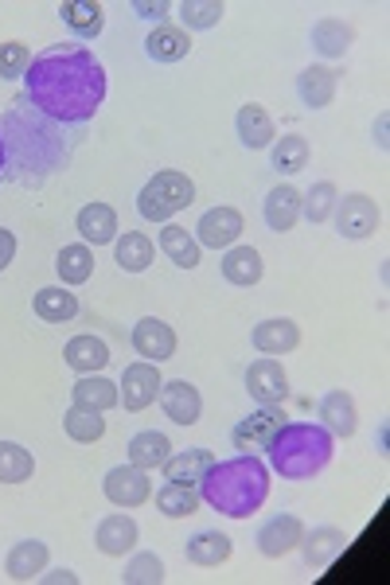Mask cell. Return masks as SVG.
<instances>
[{"label": "cell", "instance_id": "cell-1", "mask_svg": "<svg viewBox=\"0 0 390 585\" xmlns=\"http://www.w3.org/2000/svg\"><path fill=\"white\" fill-rule=\"evenodd\" d=\"M24 90H28L32 106H39L47 118L78 125V121H90L106 102V71L94 59V51L78 44H59L32 59Z\"/></svg>", "mask_w": 390, "mask_h": 585}, {"label": "cell", "instance_id": "cell-2", "mask_svg": "<svg viewBox=\"0 0 390 585\" xmlns=\"http://www.w3.org/2000/svg\"><path fill=\"white\" fill-rule=\"evenodd\" d=\"M199 484H204L199 496H204L219 515H227V520H246V515H254V511L266 503V496H270V468L261 465L254 453H239V456H231V461H215Z\"/></svg>", "mask_w": 390, "mask_h": 585}, {"label": "cell", "instance_id": "cell-3", "mask_svg": "<svg viewBox=\"0 0 390 585\" xmlns=\"http://www.w3.org/2000/svg\"><path fill=\"white\" fill-rule=\"evenodd\" d=\"M332 434L320 422H285L266 446L270 468L281 480H313L332 461Z\"/></svg>", "mask_w": 390, "mask_h": 585}, {"label": "cell", "instance_id": "cell-4", "mask_svg": "<svg viewBox=\"0 0 390 585\" xmlns=\"http://www.w3.org/2000/svg\"><path fill=\"white\" fill-rule=\"evenodd\" d=\"M192 199H195L192 180H187L184 172H176V168H164V172H157L149 184L141 187L137 211H141V219H149V223H168V219L176 211H184Z\"/></svg>", "mask_w": 390, "mask_h": 585}, {"label": "cell", "instance_id": "cell-5", "mask_svg": "<svg viewBox=\"0 0 390 585\" xmlns=\"http://www.w3.org/2000/svg\"><path fill=\"white\" fill-rule=\"evenodd\" d=\"M379 223H382V215L371 195L352 192V195H344V199H336V231L344 234V239H352V242L371 239V234L379 231Z\"/></svg>", "mask_w": 390, "mask_h": 585}, {"label": "cell", "instance_id": "cell-6", "mask_svg": "<svg viewBox=\"0 0 390 585\" xmlns=\"http://www.w3.org/2000/svg\"><path fill=\"white\" fill-rule=\"evenodd\" d=\"M160 371H157V363H149V359H141V363H130L125 367V375H121V382H118V406H125V410H145V406H153L157 402V394H160Z\"/></svg>", "mask_w": 390, "mask_h": 585}, {"label": "cell", "instance_id": "cell-7", "mask_svg": "<svg viewBox=\"0 0 390 585\" xmlns=\"http://www.w3.org/2000/svg\"><path fill=\"white\" fill-rule=\"evenodd\" d=\"M281 426H285L281 406H261V410H254L251 418H242L239 426L231 429V446L239 449V453H261Z\"/></svg>", "mask_w": 390, "mask_h": 585}, {"label": "cell", "instance_id": "cell-8", "mask_svg": "<svg viewBox=\"0 0 390 585\" xmlns=\"http://www.w3.org/2000/svg\"><path fill=\"white\" fill-rule=\"evenodd\" d=\"M102 492H106V500H110L113 508H141V503L153 496V480H149V473H145V468L118 465V468H110V473H106Z\"/></svg>", "mask_w": 390, "mask_h": 585}, {"label": "cell", "instance_id": "cell-9", "mask_svg": "<svg viewBox=\"0 0 390 585\" xmlns=\"http://www.w3.org/2000/svg\"><path fill=\"white\" fill-rule=\"evenodd\" d=\"M246 390H251V399L258 406H281L289 394V375L273 355L266 359H254L251 371H246Z\"/></svg>", "mask_w": 390, "mask_h": 585}, {"label": "cell", "instance_id": "cell-10", "mask_svg": "<svg viewBox=\"0 0 390 585\" xmlns=\"http://www.w3.org/2000/svg\"><path fill=\"white\" fill-rule=\"evenodd\" d=\"M239 239H242V215L234 207H211L195 223V242L211 246V251H231Z\"/></svg>", "mask_w": 390, "mask_h": 585}, {"label": "cell", "instance_id": "cell-11", "mask_svg": "<svg viewBox=\"0 0 390 585\" xmlns=\"http://www.w3.org/2000/svg\"><path fill=\"white\" fill-rule=\"evenodd\" d=\"M133 348L149 363H164L176 355V332H172V325L157 320V316H145V320L133 325Z\"/></svg>", "mask_w": 390, "mask_h": 585}, {"label": "cell", "instance_id": "cell-12", "mask_svg": "<svg viewBox=\"0 0 390 585\" xmlns=\"http://www.w3.org/2000/svg\"><path fill=\"white\" fill-rule=\"evenodd\" d=\"M301 535H305V523L297 515H273L258 527V550L266 558H285L289 550L301 547Z\"/></svg>", "mask_w": 390, "mask_h": 585}, {"label": "cell", "instance_id": "cell-13", "mask_svg": "<svg viewBox=\"0 0 390 585\" xmlns=\"http://www.w3.org/2000/svg\"><path fill=\"white\" fill-rule=\"evenodd\" d=\"M141 539V527L137 520H130V515H106L102 523H98V531H94V547L102 550V554L110 558H125L133 547H137Z\"/></svg>", "mask_w": 390, "mask_h": 585}, {"label": "cell", "instance_id": "cell-14", "mask_svg": "<svg viewBox=\"0 0 390 585\" xmlns=\"http://www.w3.org/2000/svg\"><path fill=\"white\" fill-rule=\"evenodd\" d=\"M160 406H164V414L176 426H195L199 410H204V399H199V390L187 379H172V382H160Z\"/></svg>", "mask_w": 390, "mask_h": 585}, {"label": "cell", "instance_id": "cell-15", "mask_svg": "<svg viewBox=\"0 0 390 585\" xmlns=\"http://www.w3.org/2000/svg\"><path fill=\"white\" fill-rule=\"evenodd\" d=\"M348 539L340 527H316L308 535H301V554H305V566L308 570H328L336 558L344 554Z\"/></svg>", "mask_w": 390, "mask_h": 585}, {"label": "cell", "instance_id": "cell-16", "mask_svg": "<svg viewBox=\"0 0 390 585\" xmlns=\"http://www.w3.org/2000/svg\"><path fill=\"white\" fill-rule=\"evenodd\" d=\"M251 340L261 355H289L301 344V328H297V320H289V316H273V320L254 325Z\"/></svg>", "mask_w": 390, "mask_h": 585}, {"label": "cell", "instance_id": "cell-17", "mask_svg": "<svg viewBox=\"0 0 390 585\" xmlns=\"http://www.w3.org/2000/svg\"><path fill=\"white\" fill-rule=\"evenodd\" d=\"M234 130H239V141H242V145H246L251 153L270 149L273 137H278L270 110H266V106H258V102H246V106H242L239 118H234Z\"/></svg>", "mask_w": 390, "mask_h": 585}, {"label": "cell", "instance_id": "cell-18", "mask_svg": "<svg viewBox=\"0 0 390 585\" xmlns=\"http://www.w3.org/2000/svg\"><path fill=\"white\" fill-rule=\"evenodd\" d=\"M336 86H340V75L325 63L305 66V71L297 75V94H301V102H305L308 110H325V106H332Z\"/></svg>", "mask_w": 390, "mask_h": 585}, {"label": "cell", "instance_id": "cell-19", "mask_svg": "<svg viewBox=\"0 0 390 585\" xmlns=\"http://www.w3.org/2000/svg\"><path fill=\"white\" fill-rule=\"evenodd\" d=\"M75 227L86 246H110V242H118V211L110 204H86L78 211Z\"/></svg>", "mask_w": 390, "mask_h": 585}, {"label": "cell", "instance_id": "cell-20", "mask_svg": "<svg viewBox=\"0 0 390 585\" xmlns=\"http://www.w3.org/2000/svg\"><path fill=\"white\" fill-rule=\"evenodd\" d=\"M63 359L71 371L78 375H98L110 363V348H106V340H98V336H75V340H66L63 348Z\"/></svg>", "mask_w": 390, "mask_h": 585}, {"label": "cell", "instance_id": "cell-21", "mask_svg": "<svg viewBox=\"0 0 390 585\" xmlns=\"http://www.w3.org/2000/svg\"><path fill=\"white\" fill-rule=\"evenodd\" d=\"M261 215H266V227H270V231H278V234L293 231L301 219V192L293 184H278L270 195H266Z\"/></svg>", "mask_w": 390, "mask_h": 585}, {"label": "cell", "instance_id": "cell-22", "mask_svg": "<svg viewBox=\"0 0 390 585\" xmlns=\"http://www.w3.org/2000/svg\"><path fill=\"white\" fill-rule=\"evenodd\" d=\"M44 570H47V543H39V539L16 543V547L9 550V558H4V574H9L12 582H36Z\"/></svg>", "mask_w": 390, "mask_h": 585}, {"label": "cell", "instance_id": "cell-23", "mask_svg": "<svg viewBox=\"0 0 390 585\" xmlns=\"http://www.w3.org/2000/svg\"><path fill=\"white\" fill-rule=\"evenodd\" d=\"M215 465V453L211 449H184V453L168 456L164 465V480L168 484H187V488H195V484L204 480L207 468Z\"/></svg>", "mask_w": 390, "mask_h": 585}, {"label": "cell", "instance_id": "cell-24", "mask_svg": "<svg viewBox=\"0 0 390 585\" xmlns=\"http://www.w3.org/2000/svg\"><path fill=\"white\" fill-rule=\"evenodd\" d=\"M313 47L320 51L325 59H344L348 51H352L355 44V28L352 24H344V20H336V16H325V20H316L313 24Z\"/></svg>", "mask_w": 390, "mask_h": 585}, {"label": "cell", "instance_id": "cell-25", "mask_svg": "<svg viewBox=\"0 0 390 585\" xmlns=\"http://www.w3.org/2000/svg\"><path fill=\"white\" fill-rule=\"evenodd\" d=\"M355 399L348 390H328L320 399V426L328 429L332 437H352L355 434Z\"/></svg>", "mask_w": 390, "mask_h": 585}, {"label": "cell", "instance_id": "cell-26", "mask_svg": "<svg viewBox=\"0 0 390 585\" xmlns=\"http://www.w3.org/2000/svg\"><path fill=\"white\" fill-rule=\"evenodd\" d=\"M59 16L78 39H94L98 32L106 28V9L98 0H63L59 4Z\"/></svg>", "mask_w": 390, "mask_h": 585}, {"label": "cell", "instance_id": "cell-27", "mask_svg": "<svg viewBox=\"0 0 390 585\" xmlns=\"http://www.w3.org/2000/svg\"><path fill=\"white\" fill-rule=\"evenodd\" d=\"M145 51L157 63H180L192 51V36L184 28H176V24H157L149 32V39H145Z\"/></svg>", "mask_w": 390, "mask_h": 585}, {"label": "cell", "instance_id": "cell-28", "mask_svg": "<svg viewBox=\"0 0 390 585\" xmlns=\"http://www.w3.org/2000/svg\"><path fill=\"white\" fill-rule=\"evenodd\" d=\"M153 254H157V246H153L149 234H141V231H125L113 242V261H118L125 273H145L153 266Z\"/></svg>", "mask_w": 390, "mask_h": 585}, {"label": "cell", "instance_id": "cell-29", "mask_svg": "<svg viewBox=\"0 0 390 585\" xmlns=\"http://www.w3.org/2000/svg\"><path fill=\"white\" fill-rule=\"evenodd\" d=\"M71 402L106 414V410L118 406V382H110L106 375H83V379L71 387Z\"/></svg>", "mask_w": 390, "mask_h": 585}, {"label": "cell", "instance_id": "cell-30", "mask_svg": "<svg viewBox=\"0 0 390 585\" xmlns=\"http://www.w3.org/2000/svg\"><path fill=\"white\" fill-rule=\"evenodd\" d=\"M184 554L192 566H223L227 558H231V539H227L223 531H199V535L187 539Z\"/></svg>", "mask_w": 390, "mask_h": 585}, {"label": "cell", "instance_id": "cell-31", "mask_svg": "<svg viewBox=\"0 0 390 585\" xmlns=\"http://www.w3.org/2000/svg\"><path fill=\"white\" fill-rule=\"evenodd\" d=\"M32 308H36V316L39 320H47V325H66V320L78 313V297L63 285H47L36 293Z\"/></svg>", "mask_w": 390, "mask_h": 585}, {"label": "cell", "instance_id": "cell-32", "mask_svg": "<svg viewBox=\"0 0 390 585\" xmlns=\"http://www.w3.org/2000/svg\"><path fill=\"white\" fill-rule=\"evenodd\" d=\"M160 251L176 261L180 270H195V266H199V254H204V246L195 242V234L187 231V227L164 223V231H160Z\"/></svg>", "mask_w": 390, "mask_h": 585}, {"label": "cell", "instance_id": "cell-33", "mask_svg": "<svg viewBox=\"0 0 390 585\" xmlns=\"http://www.w3.org/2000/svg\"><path fill=\"white\" fill-rule=\"evenodd\" d=\"M223 278L239 289H251L261 281V254L254 246H231L223 258Z\"/></svg>", "mask_w": 390, "mask_h": 585}, {"label": "cell", "instance_id": "cell-34", "mask_svg": "<svg viewBox=\"0 0 390 585\" xmlns=\"http://www.w3.org/2000/svg\"><path fill=\"white\" fill-rule=\"evenodd\" d=\"M168 456H172V441L164 434H157V429H145V434H137L130 441V465L145 468V473L160 468Z\"/></svg>", "mask_w": 390, "mask_h": 585}, {"label": "cell", "instance_id": "cell-35", "mask_svg": "<svg viewBox=\"0 0 390 585\" xmlns=\"http://www.w3.org/2000/svg\"><path fill=\"white\" fill-rule=\"evenodd\" d=\"M56 270L63 278V285H86L94 278V251L86 242H75V246H63L56 258Z\"/></svg>", "mask_w": 390, "mask_h": 585}, {"label": "cell", "instance_id": "cell-36", "mask_svg": "<svg viewBox=\"0 0 390 585\" xmlns=\"http://www.w3.org/2000/svg\"><path fill=\"white\" fill-rule=\"evenodd\" d=\"M63 429L71 441H78V446H94V441H102L106 418L98 414V410H86V406H75V402H71V410L63 414Z\"/></svg>", "mask_w": 390, "mask_h": 585}, {"label": "cell", "instance_id": "cell-37", "mask_svg": "<svg viewBox=\"0 0 390 585\" xmlns=\"http://www.w3.org/2000/svg\"><path fill=\"white\" fill-rule=\"evenodd\" d=\"M199 503H204V496L195 492V488H187V484H164L157 492V508L168 520H187V515L199 511Z\"/></svg>", "mask_w": 390, "mask_h": 585}, {"label": "cell", "instance_id": "cell-38", "mask_svg": "<svg viewBox=\"0 0 390 585\" xmlns=\"http://www.w3.org/2000/svg\"><path fill=\"white\" fill-rule=\"evenodd\" d=\"M36 473V456L16 441H0V484H24Z\"/></svg>", "mask_w": 390, "mask_h": 585}, {"label": "cell", "instance_id": "cell-39", "mask_svg": "<svg viewBox=\"0 0 390 585\" xmlns=\"http://www.w3.org/2000/svg\"><path fill=\"white\" fill-rule=\"evenodd\" d=\"M227 4L223 0H180L176 16L184 20V32H207L223 20Z\"/></svg>", "mask_w": 390, "mask_h": 585}, {"label": "cell", "instance_id": "cell-40", "mask_svg": "<svg viewBox=\"0 0 390 585\" xmlns=\"http://www.w3.org/2000/svg\"><path fill=\"white\" fill-rule=\"evenodd\" d=\"M270 160H273V168H278V172H285V176H293V172H301V168H308V141L301 137V133H289V137L273 141Z\"/></svg>", "mask_w": 390, "mask_h": 585}, {"label": "cell", "instance_id": "cell-41", "mask_svg": "<svg viewBox=\"0 0 390 585\" xmlns=\"http://www.w3.org/2000/svg\"><path fill=\"white\" fill-rule=\"evenodd\" d=\"M336 199H340L336 184L320 180V184H313V192L301 195V215H305L308 223H328V219H332V211H336Z\"/></svg>", "mask_w": 390, "mask_h": 585}, {"label": "cell", "instance_id": "cell-42", "mask_svg": "<svg viewBox=\"0 0 390 585\" xmlns=\"http://www.w3.org/2000/svg\"><path fill=\"white\" fill-rule=\"evenodd\" d=\"M121 582L125 585H160L164 582V562H160L157 554H149V550H141V554L130 558V566H125Z\"/></svg>", "mask_w": 390, "mask_h": 585}, {"label": "cell", "instance_id": "cell-43", "mask_svg": "<svg viewBox=\"0 0 390 585\" xmlns=\"http://www.w3.org/2000/svg\"><path fill=\"white\" fill-rule=\"evenodd\" d=\"M32 66V51L28 44H20V39H9V44H0V78H24Z\"/></svg>", "mask_w": 390, "mask_h": 585}, {"label": "cell", "instance_id": "cell-44", "mask_svg": "<svg viewBox=\"0 0 390 585\" xmlns=\"http://www.w3.org/2000/svg\"><path fill=\"white\" fill-rule=\"evenodd\" d=\"M172 9H176V4H168V0H133V12L145 20H164Z\"/></svg>", "mask_w": 390, "mask_h": 585}, {"label": "cell", "instance_id": "cell-45", "mask_svg": "<svg viewBox=\"0 0 390 585\" xmlns=\"http://www.w3.org/2000/svg\"><path fill=\"white\" fill-rule=\"evenodd\" d=\"M12 258H16V234H12V231H4V227H0V273L9 270V266H12Z\"/></svg>", "mask_w": 390, "mask_h": 585}, {"label": "cell", "instance_id": "cell-46", "mask_svg": "<svg viewBox=\"0 0 390 585\" xmlns=\"http://www.w3.org/2000/svg\"><path fill=\"white\" fill-rule=\"evenodd\" d=\"M387 130H390V113H379V121H375V145H379V149H390Z\"/></svg>", "mask_w": 390, "mask_h": 585}, {"label": "cell", "instance_id": "cell-47", "mask_svg": "<svg viewBox=\"0 0 390 585\" xmlns=\"http://www.w3.org/2000/svg\"><path fill=\"white\" fill-rule=\"evenodd\" d=\"M39 582H47V585H78V574H71V570H56V574H39Z\"/></svg>", "mask_w": 390, "mask_h": 585}, {"label": "cell", "instance_id": "cell-48", "mask_svg": "<svg viewBox=\"0 0 390 585\" xmlns=\"http://www.w3.org/2000/svg\"><path fill=\"white\" fill-rule=\"evenodd\" d=\"M0 176H4V133H0Z\"/></svg>", "mask_w": 390, "mask_h": 585}]
</instances>
